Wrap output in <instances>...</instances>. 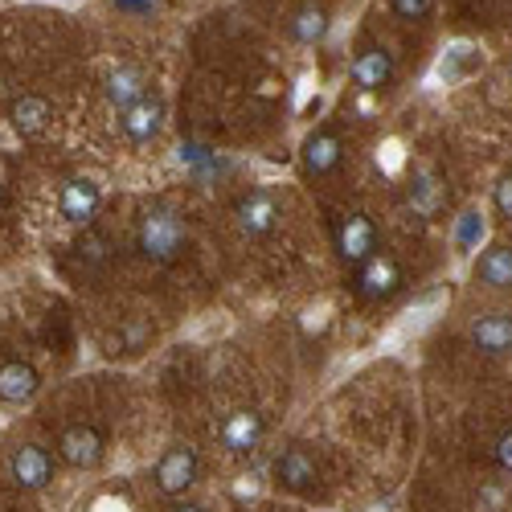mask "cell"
I'll return each instance as SVG.
<instances>
[{"label":"cell","mask_w":512,"mask_h":512,"mask_svg":"<svg viewBox=\"0 0 512 512\" xmlns=\"http://www.w3.org/2000/svg\"><path fill=\"white\" fill-rule=\"evenodd\" d=\"M9 472H13V484H17V488H25V492H41V488L54 480V459H50L46 447L25 443V447L13 451Z\"/></svg>","instance_id":"obj_6"},{"label":"cell","mask_w":512,"mask_h":512,"mask_svg":"<svg viewBox=\"0 0 512 512\" xmlns=\"http://www.w3.org/2000/svg\"><path fill=\"white\" fill-rule=\"evenodd\" d=\"M492 205H496V213H500V218H508V222H512V173H504V177L496 181Z\"/></svg>","instance_id":"obj_22"},{"label":"cell","mask_w":512,"mask_h":512,"mask_svg":"<svg viewBox=\"0 0 512 512\" xmlns=\"http://www.w3.org/2000/svg\"><path fill=\"white\" fill-rule=\"evenodd\" d=\"M402 283H406L402 263L394 259V254H381V250L373 254L369 263H361V267H357V279H353L357 295H361V300H369V304L394 300V295L402 291Z\"/></svg>","instance_id":"obj_2"},{"label":"cell","mask_w":512,"mask_h":512,"mask_svg":"<svg viewBox=\"0 0 512 512\" xmlns=\"http://www.w3.org/2000/svg\"><path fill=\"white\" fill-rule=\"evenodd\" d=\"M300 156H304V173L308 177H328V173H336V164H340V156H345V148H340L336 132H312L304 140Z\"/></svg>","instance_id":"obj_13"},{"label":"cell","mask_w":512,"mask_h":512,"mask_svg":"<svg viewBox=\"0 0 512 512\" xmlns=\"http://www.w3.org/2000/svg\"><path fill=\"white\" fill-rule=\"evenodd\" d=\"M275 480L291 492H304L312 480H316V459L304 451V447H287L279 459H275Z\"/></svg>","instance_id":"obj_16"},{"label":"cell","mask_w":512,"mask_h":512,"mask_svg":"<svg viewBox=\"0 0 512 512\" xmlns=\"http://www.w3.org/2000/svg\"><path fill=\"white\" fill-rule=\"evenodd\" d=\"M263 435H267V422L254 410H238L222 422V447L230 455H254L263 447Z\"/></svg>","instance_id":"obj_8"},{"label":"cell","mask_w":512,"mask_h":512,"mask_svg":"<svg viewBox=\"0 0 512 512\" xmlns=\"http://www.w3.org/2000/svg\"><path fill=\"white\" fill-rule=\"evenodd\" d=\"M390 78H394V58L381 50V46H365V50H357V58H353V82L361 91H386L390 87Z\"/></svg>","instance_id":"obj_10"},{"label":"cell","mask_w":512,"mask_h":512,"mask_svg":"<svg viewBox=\"0 0 512 512\" xmlns=\"http://www.w3.org/2000/svg\"><path fill=\"white\" fill-rule=\"evenodd\" d=\"M107 99L119 107V115H123L127 107H136L140 99H148V78H144V70H140V66H119V70H111V74H107Z\"/></svg>","instance_id":"obj_15"},{"label":"cell","mask_w":512,"mask_h":512,"mask_svg":"<svg viewBox=\"0 0 512 512\" xmlns=\"http://www.w3.org/2000/svg\"><path fill=\"white\" fill-rule=\"evenodd\" d=\"M78 250H82V259H91V263H103L107 259V242L103 238H91V234L78 242Z\"/></svg>","instance_id":"obj_23"},{"label":"cell","mask_w":512,"mask_h":512,"mask_svg":"<svg viewBox=\"0 0 512 512\" xmlns=\"http://www.w3.org/2000/svg\"><path fill=\"white\" fill-rule=\"evenodd\" d=\"M37 390H41V377H37V369L29 361H5V365H0V402L21 406Z\"/></svg>","instance_id":"obj_14"},{"label":"cell","mask_w":512,"mask_h":512,"mask_svg":"<svg viewBox=\"0 0 512 512\" xmlns=\"http://www.w3.org/2000/svg\"><path fill=\"white\" fill-rule=\"evenodd\" d=\"M177 512H205V508H197V504H181Z\"/></svg>","instance_id":"obj_25"},{"label":"cell","mask_w":512,"mask_h":512,"mask_svg":"<svg viewBox=\"0 0 512 512\" xmlns=\"http://www.w3.org/2000/svg\"><path fill=\"white\" fill-rule=\"evenodd\" d=\"M328 33V13L324 9H300V13H295L291 17V37L295 41H304V46H316V41Z\"/></svg>","instance_id":"obj_19"},{"label":"cell","mask_w":512,"mask_h":512,"mask_svg":"<svg viewBox=\"0 0 512 512\" xmlns=\"http://www.w3.org/2000/svg\"><path fill=\"white\" fill-rule=\"evenodd\" d=\"M160 123H164V103L152 99V95L140 99L136 107H127L123 119H119L123 136L132 140V144H148V140H156V136H160Z\"/></svg>","instance_id":"obj_11"},{"label":"cell","mask_w":512,"mask_h":512,"mask_svg":"<svg viewBox=\"0 0 512 512\" xmlns=\"http://www.w3.org/2000/svg\"><path fill=\"white\" fill-rule=\"evenodd\" d=\"M480 238H484V213L467 209V213H463V222H459V242H463V246H476Z\"/></svg>","instance_id":"obj_20"},{"label":"cell","mask_w":512,"mask_h":512,"mask_svg":"<svg viewBox=\"0 0 512 512\" xmlns=\"http://www.w3.org/2000/svg\"><path fill=\"white\" fill-rule=\"evenodd\" d=\"M394 13L402 21H426L435 13V0H394Z\"/></svg>","instance_id":"obj_21"},{"label":"cell","mask_w":512,"mask_h":512,"mask_svg":"<svg viewBox=\"0 0 512 512\" xmlns=\"http://www.w3.org/2000/svg\"><path fill=\"white\" fill-rule=\"evenodd\" d=\"M50 119H54V107L41 95H25L13 103V127L21 136H41L50 127Z\"/></svg>","instance_id":"obj_18"},{"label":"cell","mask_w":512,"mask_h":512,"mask_svg":"<svg viewBox=\"0 0 512 512\" xmlns=\"http://www.w3.org/2000/svg\"><path fill=\"white\" fill-rule=\"evenodd\" d=\"M193 484H197V451L185 443L168 447L156 463V488L164 496H185Z\"/></svg>","instance_id":"obj_4"},{"label":"cell","mask_w":512,"mask_h":512,"mask_svg":"<svg viewBox=\"0 0 512 512\" xmlns=\"http://www.w3.org/2000/svg\"><path fill=\"white\" fill-rule=\"evenodd\" d=\"M476 279L484 287H512V246L508 242H492V246L480 250Z\"/></svg>","instance_id":"obj_17"},{"label":"cell","mask_w":512,"mask_h":512,"mask_svg":"<svg viewBox=\"0 0 512 512\" xmlns=\"http://www.w3.org/2000/svg\"><path fill=\"white\" fill-rule=\"evenodd\" d=\"M58 451H62V459L70 463V467H78V472H95V467H103V459H107V443H103V435L95 431V426H70V431H62V439H58Z\"/></svg>","instance_id":"obj_5"},{"label":"cell","mask_w":512,"mask_h":512,"mask_svg":"<svg viewBox=\"0 0 512 512\" xmlns=\"http://www.w3.org/2000/svg\"><path fill=\"white\" fill-rule=\"evenodd\" d=\"M496 463L512 476V431H504V435L496 439Z\"/></svg>","instance_id":"obj_24"},{"label":"cell","mask_w":512,"mask_h":512,"mask_svg":"<svg viewBox=\"0 0 512 512\" xmlns=\"http://www.w3.org/2000/svg\"><path fill=\"white\" fill-rule=\"evenodd\" d=\"M234 218H238V230H242L246 238H267V234L275 230L279 209H275L271 193L254 189V193H246V197L234 205Z\"/></svg>","instance_id":"obj_9"},{"label":"cell","mask_w":512,"mask_h":512,"mask_svg":"<svg viewBox=\"0 0 512 512\" xmlns=\"http://www.w3.org/2000/svg\"><path fill=\"white\" fill-rule=\"evenodd\" d=\"M99 201H103V193L91 177H70L58 193V213L70 226H91V218L99 213Z\"/></svg>","instance_id":"obj_7"},{"label":"cell","mask_w":512,"mask_h":512,"mask_svg":"<svg viewBox=\"0 0 512 512\" xmlns=\"http://www.w3.org/2000/svg\"><path fill=\"white\" fill-rule=\"evenodd\" d=\"M136 242H140L144 259H152V263H173L177 254L185 250V242H189V230H185V222L177 218L173 209H148L144 222H140V230H136Z\"/></svg>","instance_id":"obj_1"},{"label":"cell","mask_w":512,"mask_h":512,"mask_svg":"<svg viewBox=\"0 0 512 512\" xmlns=\"http://www.w3.org/2000/svg\"><path fill=\"white\" fill-rule=\"evenodd\" d=\"M472 345L488 357H504L512 353V316L508 312H488L472 324Z\"/></svg>","instance_id":"obj_12"},{"label":"cell","mask_w":512,"mask_h":512,"mask_svg":"<svg viewBox=\"0 0 512 512\" xmlns=\"http://www.w3.org/2000/svg\"><path fill=\"white\" fill-rule=\"evenodd\" d=\"M332 238H336V254L349 267H361L377 254V226L365 218V213H345V218H336Z\"/></svg>","instance_id":"obj_3"}]
</instances>
